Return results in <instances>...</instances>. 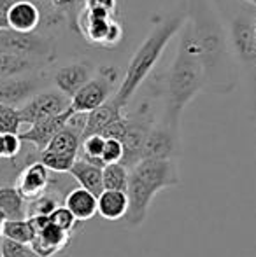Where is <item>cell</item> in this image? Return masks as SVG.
<instances>
[{"mask_svg":"<svg viewBox=\"0 0 256 257\" xmlns=\"http://www.w3.org/2000/svg\"><path fill=\"white\" fill-rule=\"evenodd\" d=\"M188 9L185 30L204 65L205 88L218 93L230 91L235 84V72L226 30L211 13L207 0H190Z\"/></svg>","mask_w":256,"mask_h":257,"instance_id":"cell-1","label":"cell"},{"mask_svg":"<svg viewBox=\"0 0 256 257\" xmlns=\"http://www.w3.org/2000/svg\"><path fill=\"white\" fill-rule=\"evenodd\" d=\"M181 30L178 53L165 79V114L161 119L178 132L183 110L205 88L204 65L190 42L188 32L185 27Z\"/></svg>","mask_w":256,"mask_h":257,"instance_id":"cell-2","label":"cell"},{"mask_svg":"<svg viewBox=\"0 0 256 257\" xmlns=\"http://www.w3.org/2000/svg\"><path fill=\"white\" fill-rule=\"evenodd\" d=\"M186 14H174L165 20H160L158 25L151 28L147 37L142 41V44L133 53L132 60L128 61L127 74L121 81L120 88L113 95V100L121 108H127L130 100L137 93V89L142 86V82L149 77L153 68L160 61L161 54L167 49L168 42L172 41L176 34L185 27Z\"/></svg>","mask_w":256,"mask_h":257,"instance_id":"cell-3","label":"cell"},{"mask_svg":"<svg viewBox=\"0 0 256 257\" xmlns=\"http://www.w3.org/2000/svg\"><path fill=\"white\" fill-rule=\"evenodd\" d=\"M179 182L181 179L174 159H140L130 170L127 189L128 212L125 215L127 227L135 229L142 226L154 194L178 186Z\"/></svg>","mask_w":256,"mask_h":257,"instance_id":"cell-4","label":"cell"},{"mask_svg":"<svg viewBox=\"0 0 256 257\" xmlns=\"http://www.w3.org/2000/svg\"><path fill=\"white\" fill-rule=\"evenodd\" d=\"M118 81V68L102 67L92 79L70 98V108L79 114H90L107 100L113 98L114 82Z\"/></svg>","mask_w":256,"mask_h":257,"instance_id":"cell-5","label":"cell"},{"mask_svg":"<svg viewBox=\"0 0 256 257\" xmlns=\"http://www.w3.org/2000/svg\"><path fill=\"white\" fill-rule=\"evenodd\" d=\"M153 126H154V119L149 103H142L133 114L128 115L127 135L121 140V144H123V159H121V165L127 166L128 170H132L142 159L144 146H146L147 135H149Z\"/></svg>","mask_w":256,"mask_h":257,"instance_id":"cell-6","label":"cell"},{"mask_svg":"<svg viewBox=\"0 0 256 257\" xmlns=\"http://www.w3.org/2000/svg\"><path fill=\"white\" fill-rule=\"evenodd\" d=\"M70 108V98L60 93L58 89H42L35 93L27 103L20 107V115L23 124H35L44 119L55 117L58 114H63Z\"/></svg>","mask_w":256,"mask_h":257,"instance_id":"cell-7","label":"cell"},{"mask_svg":"<svg viewBox=\"0 0 256 257\" xmlns=\"http://www.w3.org/2000/svg\"><path fill=\"white\" fill-rule=\"evenodd\" d=\"M0 51L23 54V56L46 61L51 60L53 56V44L35 32L34 34H16L7 28V30H0Z\"/></svg>","mask_w":256,"mask_h":257,"instance_id":"cell-8","label":"cell"},{"mask_svg":"<svg viewBox=\"0 0 256 257\" xmlns=\"http://www.w3.org/2000/svg\"><path fill=\"white\" fill-rule=\"evenodd\" d=\"M254 23L249 16H237L230 23V30L226 32L232 53L239 56L246 67H251L254 63L256 53V35H254Z\"/></svg>","mask_w":256,"mask_h":257,"instance_id":"cell-9","label":"cell"},{"mask_svg":"<svg viewBox=\"0 0 256 257\" xmlns=\"http://www.w3.org/2000/svg\"><path fill=\"white\" fill-rule=\"evenodd\" d=\"M179 151V132L165 121L151 128L142 159H174Z\"/></svg>","mask_w":256,"mask_h":257,"instance_id":"cell-10","label":"cell"},{"mask_svg":"<svg viewBox=\"0 0 256 257\" xmlns=\"http://www.w3.org/2000/svg\"><path fill=\"white\" fill-rule=\"evenodd\" d=\"M72 112L74 110L68 108V110H65L63 114H58V115H55V117L44 119V121L28 126V130H25V132L20 133L21 142L28 144V146H32L35 151L42 153V151L49 146V142L62 132L65 126H67Z\"/></svg>","mask_w":256,"mask_h":257,"instance_id":"cell-11","label":"cell"},{"mask_svg":"<svg viewBox=\"0 0 256 257\" xmlns=\"http://www.w3.org/2000/svg\"><path fill=\"white\" fill-rule=\"evenodd\" d=\"M95 72L97 68L93 67L92 61H75V63L58 68L53 77V82L60 93H63L67 98H72L95 75Z\"/></svg>","mask_w":256,"mask_h":257,"instance_id":"cell-12","label":"cell"},{"mask_svg":"<svg viewBox=\"0 0 256 257\" xmlns=\"http://www.w3.org/2000/svg\"><path fill=\"white\" fill-rule=\"evenodd\" d=\"M114 21V14L106 11H92L82 7L77 18V27L88 42L95 46H106L107 34Z\"/></svg>","mask_w":256,"mask_h":257,"instance_id":"cell-13","label":"cell"},{"mask_svg":"<svg viewBox=\"0 0 256 257\" xmlns=\"http://www.w3.org/2000/svg\"><path fill=\"white\" fill-rule=\"evenodd\" d=\"M42 21V11L34 0H16L7 13V28L16 34H34Z\"/></svg>","mask_w":256,"mask_h":257,"instance_id":"cell-14","label":"cell"},{"mask_svg":"<svg viewBox=\"0 0 256 257\" xmlns=\"http://www.w3.org/2000/svg\"><path fill=\"white\" fill-rule=\"evenodd\" d=\"M39 77H11L0 81V103L20 108L41 91Z\"/></svg>","mask_w":256,"mask_h":257,"instance_id":"cell-15","label":"cell"},{"mask_svg":"<svg viewBox=\"0 0 256 257\" xmlns=\"http://www.w3.org/2000/svg\"><path fill=\"white\" fill-rule=\"evenodd\" d=\"M49 170L42 165L41 161L30 163L20 172L16 180V189L21 193L25 200H34V198L41 196L44 191L49 187Z\"/></svg>","mask_w":256,"mask_h":257,"instance_id":"cell-16","label":"cell"},{"mask_svg":"<svg viewBox=\"0 0 256 257\" xmlns=\"http://www.w3.org/2000/svg\"><path fill=\"white\" fill-rule=\"evenodd\" d=\"M123 114H125V108H121L113 98L107 100L104 105H100L99 108H95V110H92L86 115V126H84V133H82V139L90 135H102Z\"/></svg>","mask_w":256,"mask_h":257,"instance_id":"cell-17","label":"cell"},{"mask_svg":"<svg viewBox=\"0 0 256 257\" xmlns=\"http://www.w3.org/2000/svg\"><path fill=\"white\" fill-rule=\"evenodd\" d=\"M63 201V206L77 219V222L90 220L99 213V200H97V196L90 193V191L82 189V187L70 189L65 194Z\"/></svg>","mask_w":256,"mask_h":257,"instance_id":"cell-18","label":"cell"},{"mask_svg":"<svg viewBox=\"0 0 256 257\" xmlns=\"http://www.w3.org/2000/svg\"><path fill=\"white\" fill-rule=\"evenodd\" d=\"M68 173L77 180L82 189L90 191V193L95 194L97 198L102 194L104 184H102V168H100V166H95V165H92V163L84 161V159L77 158Z\"/></svg>","mask_w":256,"mask_h":257,"instance_id":"cell-19","label":"cell"},{"mask_svg":"<svg viewBox=\"0 0 256 257\" xmlns=\"http://www.w3.org/2000/svg\"><path fill=\"white\" fill-rule=\"evenodd\" d=\"M44 61L37 60V58L0 51V81L2 79L20 77L21 74H28V72L35 70Z\"/></svg>","mask_w":256,"mask_h":257,"instance_id":"cell-20","label":"cell"},{"mask_svg":"<svg viewBox=\"0 0 256 257\" xmlns=\"http://www.w3.org/2000/svg\"><path fill=\"white\" fill-rule=\"evenodd\" d=\"M99 215L106 220L125 219L128 212V196L121 191H102L99 198Z\"/></svg>","mask_w":256,"mask_h":257,"instance_id":"cell-21","label":"cell"},{"mask_svg":"<svg viewBox=\"0 0 256 257\" xmlns=\"http://www.w3.org/2000/svg\"><path fill=\"white\" fill-rule=\"evenodd\" d=\"M0 212L7 220L27 219V200L16 186H0Z\"/></svg>","mask_w":256,"mask_h":257,"instance_id":"cell-22","label":"cell"},{"mask_svg":"<svg viewBox=\"0 0 256 257\" xmlns=\"http://www.w3.org/2000/svg\"><path fill=\"white\" fill-rule=\"evenodd\" d=\"M81 142H82V133H79L77 130L65 126L62 132L49 142V146L44 151L62 156H70V158H77L79 151H81Z\"/></svg>","mask_w":256,"mask_h":257,"instance_id":"cell-23","label":"cell"},{"mask_svg":"<svg viewBox=\"0 0 256 257\" xmlns=\"http://www.w3.org/2000/svg\"><path fill=\"white\" fill-rule=\"evenodd\" d=\"M130 180V170L121 163L106 165L102 168V184L104 191H121L127 193Z\"/></svg>","mask_w":256,"mask_h":257,"instance_id":"cell-24","label":"cell"},{"mask_svg":"<svg viewBox=\"0 0 256 257\" xmlns=\"http://www.w3.org/2000/svg\"><path fill=\"white\" fill-rule=\"evenodd\" d=\"M58 206V194L55 191L48 189L41 196L27 201V219H30V217H49Z\"/></svg>","mask_w":256,"mask_h":257,"instance_id":"cell-25","label":"cell"},{"mask_svg":"<svg viewBox=\"0 0 256 257\" xmlns=\"http://www.w3.org/2000/svg\"><path fill=\"white\" fill-rule=\"evenodd\" d=\"M2 236L7 240L13 241H20V243L30 245L32 240L35 238V231L30 226L28 219H21V220H6L4 224V231Z\"/></svg>","mask_w":256,"mask_h":257,"instance_id":"cell-26","label":"cell"},{"mask_svg":"<svg viewBox=\"0 0 256 257\" xmlns=\"http://www.w3.org/2000/svg\"><path fill=\"white\" fill-rule=\"evenodd\" d=\"M104 146H106V139L102 135H90L84 137L81 142V153L84 161L92 163L95 166L104 168V161H102V153H104Z\"/></svg>","mask_w":256,"mask_h":257,"instance_id":"cell-27","label":"cell"},{"mask_svg":"<svg viewBox=\"0 0 256 257\" xmlns=\"http://www.w3.org/2000/svg\"><path fill=\"white\" fill-rule=\"evenodd\" d=\"M21 124L23 121H21L20 108L0 103V135H7V133L20 135Z\"/></svg>","mask_w":256,"mask_h":257,"instance_id":"cell-28","label":"cell"},{"mask_svg":"<svg viewBox=\"0 0 256 257\" xmlns=\"http://www.w3.org/2000/svg\"><path fill=\"white\" fill-rule=\"evenodd\" d=\"M35 236H41L42 240L48 241L49 245H53L55 248H58V252H62L63 248L68 245V241H70V234L65 233L63 229H60V227L55 226V224L46 226L44 229H42L39 234H35Z\"/></svg>","mask_w":256,"mask_h":257,"instance_id":"cell-29","label":"cell"},{"mask_svg":"<svg viewBox=\"0 0 256 257\" xmlns=\"http://www.w3.org/2000/svg\"><path fill=\"white\" fill-rule=\"evenodd\" d=\"M49 220H51V224L58 226L60 229H63L65 233H68V234H72V231H74L75 226H77V219H75L63 205H60L58 208L49 215Z\"/></svg>","mask_w":256,"mask_h":257,"instance_id":"cell-30","label":"cell"},{"mask_svg":"<svg viewBox=\"0 0 256 257\" xmlns=\"http://www.w3.org/2000/svg\"><path fill=\"white\" fill-rule=\"evenodd\" d=\"M21 147H23V142H21L20 135H13V133H7V135H2L4 158H7L11 163L16 161V158L21 154Z\"/></svg>","mask_w":256,"mask_h":257,"instance_id":"cell-31","label":"cell"},{"mask_svg":"<svg viewBox=\"0 0 256 257\" xmlns=\"http://www.w3.org/2000/svg\"><path fill=\"white\" fill-rule=\"evenodd\" d=\"M121 159H123V144L120 140L106 139V146H104V153H102L104 165L121 163Z\"/></svg>","mask_w":256,"mask_h":257,"instance_id":"cell-32","label":"cell"},{"mask_svg":"<svg viewBox=\"0 0 256 257\" xmlns=\"http://www.w3.org/2000/svg\"><path fill=\"white\" fill-rule=\"evenodd\" d=\"M30 254H32L30 245L7 240V238L2 240V257H28Z\"/></svg>","mask_w":256,"mask_h":257,"instance_id":"cell-33","label":"cell"},{"mask_svg":"<svg viewBox=\"0 0 256 257\" xmlns=\"http://www.w3.org/2000/svg\"><path fill=\"white\" fill-rule=\"evenodd\" d=\"M127 130H128V115L123 114L121 117H118L106 132L102 133L104 139H113V140H123L125 135H127Z\"/></svg>","mask_w":256,"mask_h":257,"instance_id":"cell-34","label":"cell"},{"mask_svg":"<svg viewBox=\"0 0 256 257\" xmlns=\"http://www.w3.org/2000/svg\"><path fill=\"white\" fill-rule=\"evenodd\" d=\"M30 248L41 257H53L55 254H58V248H55L53 245H49L48 241H44L41 236H35L30 243Z\"/></svg>","mask_w":256,"mask_h":257,"instance_id":"cell-35","label":"cell"},{"mask_svg":"<svg viewBox=\"0 0 256 257\" xmlns=\"http://www.w3.org/2000/svg\"><path fill=\"white\" fill-rule=\"evenodd\" d=\"M82 7L92 11H106V13L116 14V0H84Z\"/></svg>","mask_w":256,"mask_h":257,"instance_id":"cell-36","label":"cell"},{"mask_svg":"<svg viewBox=\"0 0 256 257\" xmlns=\"http://www.w3.org/2000/svg\"><path fill=\"white\" fill-rule=\"evenodd\" d=\"M53 9H56V13H65V11L77 9L79 6H84V0H49Z\"/></svg>","mask_w":256,"mask_h":257,"instance_id":"cell-37","label":"cell"},{"mask_svg":"<svg viewBox=\"0 0 256 257\" xmlns=\"http://www.w3.org/2000/svg\"><path fill=\"white\" fill-rule=\"evenodd\" d=\"M16 0H0V30H7V13Z\"/></svg>","mask_w":256,"mask_h":257,"instance_id":"cell-38","label":"cell"},{"mask_svg":"<svg viewBox=\"0 0 256 257\" xmlns=\"http://www.w3.org/2000/svg\"><path fill=\"white\" fill-rule=\"evenodd\" d=\"M6 215H4L2 212H0V236H2V231H4V224H6Z\"/></svg>","mask_w":256,"mask_h":257,"instance_id":"cell-39","label":"cell"},{"mask_svg":"<svg viewBox=\"0 0 256 257\" xmlns=\"http://www.w3.org/2000/svg\"><path fill=\"white\" fill-rule=\"evenodd\" d=\"M0 158H4V149H2V135H0Z\"/></svg>","mask_w":256,"mask_h":257,"instance_id":"cell-40","label":"cell"},{"mask_svg":"<svg viewBox=\"0 0 256 257\" xmlns=\"http://www.w3.org/2000/svg\"><path fill=\"white\" fill-rule=\"evenodd\" d=\"M244 2H247V4H251V6H256V0H244Z\"/></svg>","mask_w":256,"mask_h":257,"instance_id":"cell-41","label":"cell"},{"mask_svg":"<svg viewBox=\"0 0 256 257\" xmlns=\"http://www.w3.org/2000/svg\"><path fill=\"white\" fill-rule=\"evenodd\" d=\"M2 240H4V236H0V257H2Z\"/></svg>","mask_w":256,"mask_h":257,"instance_id":"cell-42","label":"cell"},{"mask_svg":"<svg viewBox=\"0 0 256 257\" xmlns=\"http://www.w3.org/2000/svg\"><path fill=\"white\" fill-rule=\"evenodd\" d=\"M28 257H41V255H37V254H35V252H34V250H32V254H30V255H28Z\"/></svg>","mask_w":256,"mask_h":257,"instance_id":"cell-43","label":"cell"},{"mask_svg":"<svg viewBox=\"0 0 256 257\" xmlns=\"http://www.w3.org/2000/svg\"><path fill=\"white\" fill-rule=\"evenodd\" d=\"M254 35H256V23H254Z\"/></svg>","mask_w":256,"mask_h":257,"instance_id":"cell-44","label":"cell"},{"mask_svg":"<svg viewBox=\"0 0 256 257\" xmlns=\"http://www.w3.org/2000/svg\"><path fill=\"white\" fill-rule=\"evenodd\" d=\"M254 63H256V53H254Z\"/></svg>","mask_w":256,"mask_h":257,"instance_id":"cell-45","label":"cell"}]
</instances>
